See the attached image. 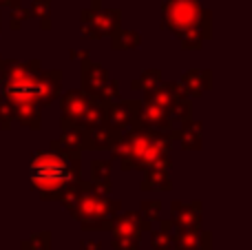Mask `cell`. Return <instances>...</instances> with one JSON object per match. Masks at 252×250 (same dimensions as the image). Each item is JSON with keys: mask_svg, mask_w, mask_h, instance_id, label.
I'll use <instances>...</instances> for the list:
<instances>
[{"mask_svg": "<svg viewBox=\"0 0 252 250\" xmlns=\"http://www.w3.org/2000/svg\"><path fill=\"white\" fill-rule=\"evenodd\" d=\"M153 248L155 250H170V237L164 233H155L153 235Z\"/></svg>", "mask_w": 252, "mask_h": 250, "instance_id": "4", "label": "cell"}, {"mask_svg": "<svg viewBox=\"0 0 252 250\" xmlns=\"http://www.w3.org/2000/svg\"><path fill=\"white\" fill-rule=\"evenodd\" d=\"M31 182L35 188L44 190H60L64 184H69L71 180V171H69V162L64 157L56 153H42L33 159L31 164Z\"/></svg>", "mask_w": 252, "mask_h": 250, "instance_id": "1", "label": "cell"}, {"mask_svg": "<svg viewBox=\"0 0 252 250\" xmlns=\"http://www.w3.org/2000/svg\"><path fill=\"white\" fill-rule=\"evenodd\" d=\"M22 248H25V250H49V235L44 233L42 237H40V235H35V237L27 239V242L22 244Z\"/></svg>", "mask_w": 252, "mask_h": 250, "instance_id": "3", "label": "cell"}, {"mask_svg": "<svg viewBox=\"0 0 252 250\" xmlns=\"http://www.w3.org/2000/svg\"><path fill=\"white\" fill-rule=\"evenodd\" d=\"M82 250H102V246L97 242H84L82 244Z\"/></svg>", "mask_w": 252, "mask_h": 250, "instance_id": "5", "label": "cell"}, {"mask_svg": "<svg viewBox=\"0 0 252 250\" xmlns=\"http://www.w3.org/2000/svg\"><path fill=\"white\" fill-rule=\"evenodd\" d=\"M201 16V9L195 0H170L166 7V22L177 35L188 33L197 27Z\"/></svg>", "mask_w": 252, "mask_h": 250, "instance_id": "2", "label": "cell"}]
</instances>
